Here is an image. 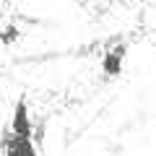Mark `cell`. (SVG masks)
<instances>
[{
    "instance_id": "cell-1",
    "label": "cell",
    "mask_w": 156,
    "mask_h": 156,
    "mask_svg": "<svg viewBox=\"0 0 156 156\" xmlns=\"http://www.w3.org/2000/svg\"><path fill=\"white\" fill-rule=\"evenodd\" d=\"M31 133H34V125H31V117H29L26 96H18L16 107H13V117H11V135L31 138Z\"/></svg>"
},
{
    "instance_id": "cell-2",
    "label": "cell",
    "mask_w": 156,
    "mask_h": 156,
    "mask_svg": "<svg viewBox=\"0 0 156 156\" xmlns=\"http://www.w3.org/2000/svg\"><path fill=\"white\" fill-rule=\"evenodd\" d=\"M125 52H128V47H125V44H120V47L109 50L104 57H101V73H104L107 78H117L120 73H122V60H125Z\"/></svg>"
},
{
    "instance_id": "cell-3",
    "label": "cell",
    "mask_w": 156,
    "mask_h": 156,
    "mask_svg": "<svg viewBox=\"0 0 156 156\" xmlns=\"http://www.w3.org/2000/svg\"><path fill=\"white\" fill-rule=\"evenodd\" d=\"M5 156H39V154L31 138L11 135V138H5Z\"/></svg>"
},
{
    "instance_id": "cell-4",
    "label": "cell",
    "mask_w": 156,
    "mask_h": 156,
    "mask_svg": "<svg viewBox=\"0 0 156 156\" xmlns=\"http://www.w3.org/2000/svg\"><path fill=\"white\" fill-rule=\"evenodd\" d=\"M16 39H18V26H13V23H11V26H5L3 31H0V42H3L5 47H11Z\"/></svg>"
}]
</instances>
